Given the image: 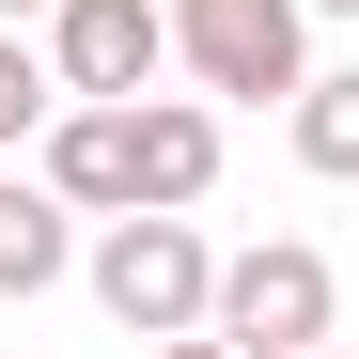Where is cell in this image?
<instances>
[{"label": "cell", "instance_id": "cell-7", "mask_svg": "<svg viewBox=\"0 0 359 359\" xmlns=\"http://www.w3.org/2000/svg\"><path fill=\"white\" fill-rule=\"evenodd\" d=\"M219 188V94H141V203Z\"/></svg>", "mask_w": 359, "mask_h": 359}, {"label": "cell", "instance_id": "cell-11", "mask_svg": "<svg viewBox=\"0 0 359 359\" xmlns=\"http://www.w3.org/2000/svg\"><path fill=\"white\" fill-rule=\"evenodd\" d=\"M0 16H32V32H47V16H63V0H0Z\"/></svg>", "mask_w": 359, "mask_h": 359}, {"label": "cell", "instance_id": "cell-9", "mask_svg": "<svg viewBox=\"0 0 359 359\" xmlns=\"http://www.w3.org/2000/svg\"><path fill=\"white\" fill-rule=\"evenodd\" d=\"M47 126H63V63H47V32H32V16H0V156L47 141Z\"/></svg>", "mask_w": 359, "mask_h": 359}, {"label": "cell", "instance_id": "cell-12", "mask_svg": "<svg viewBox=\"0 0 359 359\" xmlns=\"http://www.w3.org/2000/svg\"><path fill=\"white\" fill-rule=\"evenodd\" d=\"M313 16H359V0H313Z\"/></svg>", "mask_w": 359, "mask_h": 359}, {"label": "cell", "instance_id": "cell-6", "mask_svg": "<svg viewBox=\"0 0 359 359\" xmlns=\"http://www.w3.org/2000/svg\"><path fill=\"white\" fill-rule=\"evenodd\" d=\"M63 266H79V203L47 172H0V297H47Z\"/></svg>", "mask_w": 359, "mask_h": 359}, {"label": "cell", "instance_id": "cell-5", "mask_svg": "<svg viewBox=\"0 0 359 359\" xmlns=\"http://www.w3.org/2000/svg\"><path fill=\"white\" fill-rule=\"evenodd\" d=\"M32 172H47L79 219H126V203H141V94H63V126L32 141Z\"/></svg>", "mask_w": 359, "mask_h": 359}, {"label": "cell", "instance_id": "cell-2", "mask_svg": "<svg viewBox=\"0 0 359 359\" xmlns=\"http://www.w3.org/2000/svg\"><path fill=\"white\" fill-rule=\"evenodd\" d=\"M172 63L219 109H297V79H313V0H172Z\"/></svg>", "mask_w": 359, "mask_h": 359}, {"label": "cell", "instance_id": "cell-3", "mask_svg": "<svg viewBox=\"0 0 359 359\" xmlns=\"http://www.w3.org/2000/svg\"><path fill=\"white\" fill-rule=\"evenodd\" d=\"M328 313H344V281H328L313 234H250V250H219V313H203V328H219L234 359H313Z\"/></svg>", "mask_w": 359, "mask_h": 359}, {"label": "cell", "instance_id": "cell-10", "mask_svg": "<svg viewBox=\"0 0 359 359\" xmlns=\"http://www.w3.org/2000/svg\"><path fill=\"white\" fill-rule=\"evenodd\" d=\"M156 359H234V344H219V328H172V344H156Z\"/></svg>", "mask_w": 359, "mask_h": 359}, {"label": "cell", "instance_id": "cell-8", "mask_svg": "<svg viewBox=\"0 0 359 359\" xmlns=\"http://www.w3.org/2000/svg\"><path fill=\"white\" fill-rule=\"evenodd\" d=\"M281 141H297V172H313V188H359V63H328V79H297V109H281Z\"/></svg>", "mask_w": 359, "mask_h": 359}, {"label": "cell", "instance_id": "cell-4", "mask_svg": "<svg viewBox=\"0 0 359 359\" xmlns=\"http://www.w3.org/2000/svg\"><path fill=\"white\" fill-rule=\"evenodd\" d=\"M47 63H63V94H156L172 79V0H63Z\"/></svg>", "mask_w": 359, "mask_h": 359}, {"label": "cell", "instance_id": "cell-1", "mask_svg": "<svg viewBox=\"0 0 359 359\" xmlns=\"http://www.w3.org/2000/svg\"><path fill=\"white\" fill-rule=\"evenodd\" d=\"M79 281H94V313L126 328V344H172V328H203V313H219V250H203V219H188V203H126V219H94Z\"/></svg>", "mask_w": 359, "mask_h": 359}, {"label": "cell", "instance_id": "cell-13", "mask_svg": "<svg viewBox=\"0 0 359 359\" xmlns=\"http://www.w3.org/2000/svg\"><path fill=\"white\" fill-rule=\"evenodd\" d=\"M313 359H359V344H313Z\"/></svg>", "mask_w": 359, "mask_h": 359}]
</instances>
